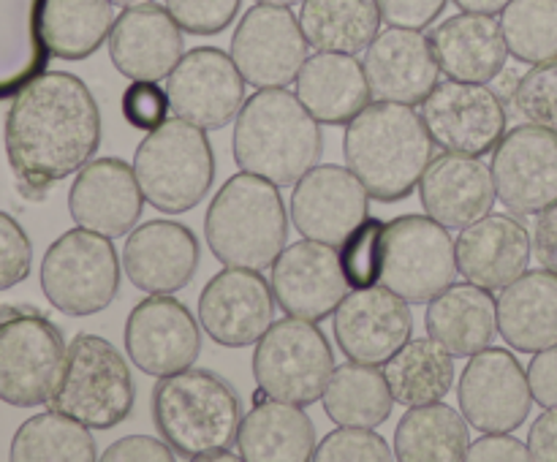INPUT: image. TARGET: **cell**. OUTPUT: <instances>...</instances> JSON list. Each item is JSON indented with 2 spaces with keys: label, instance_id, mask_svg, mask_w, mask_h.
<instances>
[{
  "label": "cell",
  "instance_id": "20",
  "mask_svg": "<svg viewBox=\"0 0 557 462\" xmlns=\"http://www.w3.org/2000/svg\"><path fill=\"white\" fill-rule=\"evenodd\" d=\"M292 223L305 239L341 248L370 215V193L348 166H313L292 193Z\"/></svg>",
  "mask_w": 557,
  "mask_h": 462
},
{
  "label": "cell",
  "instance_id": "52",
  "mask_svg": "<svg viewBox=\"0 0 557 462\" xmlns=\"http://www.w3.org/2000/svg\"><path fill=\"white\" fill-rule=\"evenodd\" d=\"M528 449H531V460L557 462V408H547V411L531 424Z\"/></svg>",
  "mask_w": 557,
  "mask_h": 462
},
{
  "label": "cell",
  "instance_id": "29",
  "mask_svg": "<svg viewBox=\"0 0 557 462\" xmlns=\"http://www.w3.org/2000/svg\"><path fill=\"white\" fill-rule=\"evenodd\" d=\"M315 424L302 405L256 391L237 435L245 462H308L315 454Z\"/></svg>",
  "mask_w": 557,
  "mask_h": 462
},
{
  "label": "cell",
  "instance_id": "39",
  "mask_svg": "<svg viewBox=\"0 0 557 462\" xmlns=\"http://www.w3.org/2000/svg\"><path fill=\"white\" fill-rule=\"evenodd\" d=\"M14 462H92L98 460L90 427L60 411L36 413L20 424L11 440Z\"/></svg>",
  "mask_w": 557,
  "mask_h": 462
},
{
  "label": "cell",
  "instance_id": "37",
  "mask_svg": "<svg viewBox=\"0 0 557 462\" xmlns=\"http://www.w3.org/2000/svg\"><path fill=\"white\" fill-rule=\"evenodd\" d=\"M321 400L326 416L341 427H381L395 408L384 370L354 359L335 367Z\"/></svg>",
  "mask_w": 557,
  "mask_h": 462
},
{
  "label": "cell",
  "instance_id": "9",
  "mask_svg": "<svg viewBox=\"0 0 557 462\" xmlns=\"http://www.w3.org/2000/svg\"><path fill=\"white\" fill-rule=\"evenodd\" d=\"M332 373L335 353L315 321L297 315L272 321L256 342L253 378L259 391L277 400L313 405L324 397Z\"/></svg>",
  "mask_w": 557,
  "mask_h": 462
},
{
  "label": "cell",
  "instance_id": "33",
  "mask_svg": "<svg viewBox=\"0 0 557 462\" xmlns=\"http://www.w3.org/2000/svg\"><path fill=\"white\" fill-rule=\"evenodd\" d=\"M47 0H0V101L16 96L49 63L44 43Z\"/></svg>",
  "mask_w": 557,
  "mask_h": 462
},
{
  "label": "cell",
  "instance_id": "25",
  "mask_svg": "<svg viewBox=\"0 0 557 462\" xmlns=\"http://www.w3.org/2000/svg\"><path fill=\"white\" fill-rule=\"evenodd\" d=\"M120 261L139 291L174 294L199 270V239L185 223L158 217L128 234Z\"/></svg>",
  "mask_w": 557,
  "mask_h": 462
},
{
  "label": "cell",
  "instance_id": "34",
  "mask_svg": "<svg viewBox=\"0 0 557 462\" xmlns=\"http://www.w3.org/2000/svg\"><path fill=\"white\" fill-rule=\"evenodd\" d=\"M471 446V424L444 402L408 408L395 429V457L400 462H460Z\"/></svg>",
  "mask_w": 557,
  "mask_h": 462
},
{
  "label": "cell",
  "instance_id": "8",
  "mask_svg": "<svg viewBox=\"0 0 557 462\" xmlns=\"http://www.w3.org/2000/svg\"><path fill=\"white\" fill-rule=\"evenodd\" d=\"M120 261L112 237L71 228L54 239L41 261V288L54 310L74 319L96 315L120 291Z\"/></svg>",
  "mask_w": 557,
  "mask_h": 462
},
{
  "label": "cell",
  "instance_id": "47",
  "mask_svg": "<svg viewBox=\"0 0 557 462\" xmlns=\"http://www.w3.org/2000/svg\"><path fill=\"white\" fill-rule=\"evenodd\" d=\"M386 25L424 30L444 14L449 0H375Z\"/></svg>",
  "mask_w": 557,
  "mask_h": 462
},
{
  "label": "cell",
  "instance_id": "35",
  "mask_svg": "<svg viewBox=\"0 0 557 462\" xmlns=\"http://www.w3.org/2000/svg\"><path fill=\"white\" fill-rule=\"evenodd\" d=\"M381 9L375 0H302L299 25L319 52L359 54L381 33Z\"/></svg>",
  "mask_w": 557,
  "mask_h": 462
},
{
  "label": "cell",
  "instance_id": "15",
  "mask_svg": "<svg viewBox=\"0 0 557 462\" xmlns=\"http://www.w3.org/2000/svg\"><path fill=\"white\" fill-rule=\"evenodd\" d=\"M245 85L232 54L218 47L190 49L166 76L172 112L205 130H221L237 120Z\"/></svg>",
  "mask_w": 557,
  "mask_h": 462
},
{
  "label": "cell",
  "instance_id": "41",
  "mask_svg": "<svg viewBox=\"0 0 557 462\" xmlns=\"http://www.w3.org/2000/svg\"><path fill=\"white\" fill-rule=\"evenodd\" d=\"M384 242H386V223L379 217H364L337 248L351 288H370L379 286L384 275Z\"/></svg>",
  "mask_w": 557,
  "mask_h": 462
},
{
  "label": "cell",
  "instance_id": "4",
  "mask_svg": "<svg viewBox=\"0 0 557 462\" xmlns=\"http://www.w3.org/2000/svg\"><path fill=\"white\" fill-rule=\"evenodd\" d=\"M243 419L239 395L212 370H180L158 378L152 389V422L185 460L207 462L232 449Z\"/></svg>",
  "mask_w": 557,
  "mask_h": 462
},
{
  "label": "cell",
  "instance_id": "13",
  "mask_svg": "<svg viewBox=\"0 0 557 462\" xmlns=\"http://www.w3.org/2000/svg\"><path fill=\"white\" fill-rule=\"evenodd\" d=\"M457 402L479 433H515L528 422L536 400L520 359L506 348H484L460 373Z\"/></svg>",
  "mask_w": 557,
  "mask_h": 462
},
{
  "label": "cell",
  "instance_id": "51",
  "mask_svg": "<svg viewBox=\"0 0 557 462\" xmlns=\"http://www.w3.org/2000/svg\"><path fill=\"white\" fill-rule=\"evenodd\" d=\"M533 255L544 270L557 275V201L539 212L536 226H533Z\"/></svg>",
  "mask_w": 557,
  "mask_h": 462
},
{
  "label": "cell",
  "instance_id": "43",
  "mask_svg": "<svg viewBox=\"0 0 557 462\" xmlns=\"http://www.w3.org/2000/svg\"><path fill=\"white\" fill-rule=\"evenodd\" d=\"M315 462H389L395 460V446L375 427H341L315 446Z\"/></svg>",
  "mask_w": 557,
  "mask_h": 462
},
{
  "label": "cell",
  "instance_id": "27",
  "mask_svg": "<svg viewBox=\"0 0 557 462\" xmlns=\"http://www.w3.org/2000/svg\"><path fill=\"white\" fill-rule=\"evenodd\" d=\"M457 270L468 283L500 291L528 272L533 237L517 217L484 215L466 226L455 242Z\"/></svg>",
  "mask_w": 557,
  "mask_h": 462
},
{
  "label": "cell",
  "instance_id": "49",
  "mask_svg": "<svg viewBox=\"0 0 557 462\" xmlns=\"http://www.w3.org/2000/svg\"><path fill=\"white\" fill-rule=\"evenodd\" d=\"M466 460L471 462H525L531 449L511 433H482L476 444L468 446Z\"/></svg>",
  "mask_w": 557,
  "mask_h": 462
},
{
  "label": "cell",
  "instance_id": "24",
  "mask_svg": "<svg viewBox=\"0 0 557 462\" xmlns=\"http://www.w3.org/2000/svg\"><path fill=\"white\" fill-rule=\"evenodd\" d=\"M183 54V27L172 11L156 0L125 9L109 33V58L128 79H166Z\"/></svg>",
  "mask_w": 557,
  "mask_h": 462
},
{
  "label": "cell",
  "instance_id": "46",
  "mask_svg": "<svg viewBox=\"0 0 557 462\" xmlns=\"http://www.w3.org/2000/svg\"><path fill=\"white\" fill-rule=\"evenodd\" d=\"M30 237L9 212H0V291H9L16 283L25 280L30 275Z\"/></svg>",
  "mask_w": 557,
  "mask_h": 462
},
{
  "label": "cell",
  "instance_id": "12",
  "mask_svg": "<svg viewBox=\"0 0 557 462\" xmlns=\"http://www.w3.org/2000/svg\"><path fill=\"white\" fill-rule=\"evenodd\" d=\"M422 120L435 147L462 155H487L506 136V101L479 82H438L422 103Z\"/></svg>",
  "mask_w": 557,
  "mask_h": 462
},
{
  "label": "cell",
  "instance_id": "55",
  "mask_svg": "<svg viewBox=\"0 0 557 462\" xmlns=\"http://www.w3.org/2000/svg\"><path fill=\"white\" fill-rule=\"evenodd\" d=\"M253 3H270V5H297L302 0H253Z\"/></svg>",
  "mask_w": 557,
  "mask_h": 462
},
{
  "label": "cell",
  "instance_id": "14",
  "mask_svg": "<svg viewBox=\"0 0 557 462\" xmlns=\"http://www.w3.org/2000/svg\"><path fill=\"white\" fill-rule=\"evenodd\" d=\"M299 16L288 5L256 3L245 11L232 36V58L239 74L256 90L267 87H288L297 82L308 54Z\"/></svg>",
  "mask_w": 557,
  "mask_h": 462
},
{
  "label": "cell",
  "instance_id": "19",
  "mask_svg": "<svg viewBox=\"0 0 557 462\" xmlns=\"http://www.w3.org/2000/svg\"><path fill=\"white\" fill-rule=\"evenodd\" d=\"M272 294L283 313L308 321H324L335 315L346 299L348 280L343 275L341 253L335 245L299 239L283 248L272 264Z\"/></svg>",
  "mask_w": 557,
  "mask_h": 462
},
{
  "label": "cell",
  "instance_id": "50",
  "mask_svg": "<svg viewBox=\"0 0 557 462\" xmlns=\"http://www.w3.org/2000/svg\"><path fill=\"white\" fill-rule=\"evenodd\" d=\"M528 380L539 405L557 408V342L533 353V362L528 364Z\"/></svg>",
  "mask_w": 557,
  "mask_h": 462
},
{
  "label": "cell",
  "instance_id": "22",
  "mask_svg": "<svg viewBox=\"0 0 557 462\" xmlns=\"http://www.w3.org/2000/svg\"><path fill=\"white\" fill-rule=\"evenodd\" d=\"M364 52V74L375 101L417 107L438 85V58L433 41L422 30L389 25Z\"/></svg>",
  "mask_w": 557,
  "mask_h": 462
},
{
  "label": "cell",
  "instance_id": "6",
  "mask_svg": "<svg viewBox=\"0 0 557 462\" xmlns=\"http://www.w3.org/2000/svg\"><path fill=\"white\" fill-rule=\"evenodd\" d=\"M134 172L150 207L183 215L205 201L215 179V152L205 128L183 117L147 130L136 147Z\"/></svg>",
  "mask_w": 557,
  "mask_h": 462
},
{
  "label": "cell",
  "instance_id": "26",
  "mask_svg": "<svg viewBox=\"0 0 557 462\" xmlns=\"http://www.w3.org/2000/svg\"><path fill=\"white\" fill-rule=\"evenodd\" d=\"M424 212L446 228H466L490 215L495 199L493 168L476 155L444 152L430 161L419 179Z\"/></svg>",
  "mask_w": 557,
  "mask_h": 462
},
{
  "label": "cell",
  "instance_id": "28",
  "mask_svg": "<svg viewBox=\"0 0 557 462\" xmlns=\"http://www.w3.org/2000/svg\"><path fill=\"white\" fill-rule=\"evenodd\" d=\"M441 74L460 82L490 85L509 60L500 22L493 14L462 11L441 22L430 36Z\"/></svg>",
  "mask_w": 557,
  "mask_h": 462
},
{
  "label": "cell",
  "instance_id": "17",
  "mask_svg": "<svg viewBox=\"0 0 557 462\" xmlns=\"http://www.w3.org/2000/svg\"><path fill=\"white\" fill-rule=\"evenodd\" d=\"M490 168L498 201L517 215H539L557 201V136L547 128L506 130Z\"/></svg>",
  "mask_w": 557,
  "mask_h": 462
},
{
  "label": "cell",
  "instance_id": "21",
  "mask_svg": "<svg viewBox=\"0 0 557 462\" xmlns=\"http://www.w3.org/2000/svg\"><path fill=\"white\" fill-rule=\"evenodd\" d=\"M332 321L341 351L364 364L389 362L413 335L411 308L386 286L348 291Z\"/></svg>",
  "mask_w": 557,
  "mask_h": 462
},
{
  "label": "cell",
  "instance_id": "36",
  "mask_svg": "<svg viewBox=\"0 0 557 462\" xmlns=\"http://www.w3.org/2000/svg\"><path fill=\"white\" fill-rule=\"evenodd\" d=\"M397 405L417 408L444 400L455 386V353L435 337H411L389 362H384Z\"/></svg>",
  "mask_w": 557,
  "mask_h": 462
},
{
  "label": "cell",
  "instance_id": "5",
  "mask_svg": "<svg viewBox=\"0 0 557 462\" xmlns=\"http://www.w3.org/2000/svg\"><path fill=\"white\" fill-rule=\"evenodd\" d=\"M205 237L223 266L267 270L286 248L288 210L275 183L234 174L218 188L205 217Z\"/></svg>",
  "mask_w": 557,
  "mask_h": 462
},
{
  "label": "cell",
  "instance_id": "11",
  "mask_svg": "<svg viewBox=\"0 0 557 462\" xmlns=\"http://www.w3.org/2000/svg\"><path fill=\"white\" fill-rule=\"evenodd\" d=\"M460 275L455 239L430 215H400L386 223L381 286L408 304H428Z\"/></svg>",
  "mask_w": 557,
  "mask_h": 462
},
{
  "label": "cell",
  "instance_id": "31",
  "mask_svg": "<svg viewBox=\"0 0 557 462\" xmlns=\"http://www.w3.org/2000/svg\"><path fill=\"white\" fill-rule=\"evenodd\" d=\"M428 335L455 357H468L493 346L498 335V302L490 288L476 283H451L430 299L424 315Z\"/></svg>",
  "mask_w": 557,
  "mask_h": 462
},
{
  "label": "cell",
  "instance_id": "23",
  "mask_svg": "<svg viewBox=\"0 0 557 462\" xmlns=\"http://www.w3.org/2000/svg\"><path fill=\"white\" fill-rule=\"evenodd\" d=\"M145 210L134 166L123 158H96L76 172L69 190V212L76 226L103 237H125L134 232Z\"/></svg>",
  "mask_w": 557,
  "mask_h": 462
},
{
  "label": "cell",
  "instance_id": "48",
  "mask_svg": "<svg viewBox=\"0 0 557 462\" xmlns=\"http://www.w3.org/2000/svg\"><path fill=\"white\" fill-rule=\"evenodd\" d=\"M177 457V451L166 444L163 438H150V435H125V438L114 440L112 446H107V451L101 454L103 462H172Z\"/></svg>",
  "mask_w": 557,
  "mask_h": 462
},
{
  "label": "cell",
  "instance_id": "44",
  "mask_svg": "<svg viewBox=\"0 0 557 462\" xmlns=\"http://www.w3.org/2000/svg\"><path fill=\"white\" fill-rule=\"evenodd\" d=\"M243 0H166V9L185 33L194 36H218L234 20Z\"/></svg>",
  "mask_w": 557,
  "mask_h": 462
},
{
  "label": "cell",
  "instance_id": "30",
  "mask_svg": "<svg viewBox=\"0 0 557 462\" xmlns=\"http://www.w3.org/2000/svg\"><path fill=\"white\" fill-rule=\"evenodd\" d=\"M297 96L324 125H346L370 103L364 63L354 54L319 52L305 60L297 76Z\"/></svg>",
  "mask_w": 557,
  "mask_h": 462
},
{
  "label": "cell",
  "instance_id": "7",
  "mask_svg": "<svg viewBox=\"0 0 557 462\" xmlns=\"http://www.w3.org/2000/svg\"><path fill=\"white\" fill-rule=\"evenodd\" d=\"M136 384L123 353L101 335L79 332L65 348L52 411L65 413L90 429H112L134 411Z\"/></svg>",
  "mask_w": 557,
  "mask_h": 462
},
{
  "label": "cell",
  "instance_id": "3",
  "mask_svg": "<svg viewBox=\"0 0 557 462\" xmlns=\"http://www.w3.org/2000/svg\"><path fill=\"white\" fill-rule=\"evenodd\" d=\"M321 150L324 136L319 120L305 109L297 92L267 87L245 98L232 136L234 161L243 172L288 188L319 166Z\"/></svg>",
  "mask_w": 557,
  "mask_h": 462
},
{
  "label": "cell",
  "instance_id": "16",
  "mask_svg": "<svg viewBox=\"0 0 557 462\" xmlns=\"http://www.w3.org/2000/svg\"><path fill=\"white\" fill-rule=\"evenodd\" d=\"M125 351L141 373L156 378L194 367L201 353L199 321L172 294H150L128 313Z\"/></svg>",
  "mask_w": 557,
  "mask_h": 462
},
{
  "label": "cell",
  "instance_id": "42",
  "mask_svg": "<svg viewBox=\"0 0 557 462\" xmlns=\"http://www.w3.org/2000/svg\"><path fill=\"white\" fill-rule=\"evenodd\" d=\"M506 103L522 123L539 125L557 136V58L525 71Z\"/></svg>",
  "mask_w": 557,
  "mask_h": 462
},
{
  "label": "cell",
  "instance_id": "10",
  "mask_svg": "<svg viewBox=\"0 0 557 462\" xmlns=\"http://www.w3.org/2000/svg\"><path fill=\"white\" fill-rule=\"evenodd\" d=\"M63 332L36 308H0V400L14 408L49 402L65 362Z\"/></svg>",
  "mask_w": 557,
  "mask_h": 462
},
{
  "label": "cell",
  "instance_id": "1",
  "mask_svg": "<svg viewBox=\"0 0 557 462\" xmlns=\"http://www.w3.org/2000/svg\"><path fill=\"white\" fill-rule=\"evenodd\" d=\"M101 145V109L69 71H41L11 101L5 155L16 188L41 201L54 183L79 172Z\"/></svg>",
  "mask_w": 557,
  "mask_h": 462
},
{
  "label": "cell",
  "instance_id": "18",
  "mask_svg": "<svg viewBox=\"0 0 557 462\" xmlns=\"http://www.w3.org/2000/svg\"><path fill=\"white\" fill-rule=\"evenodd\" d=\"M275 304L264 275L226 266L207 280L199 297L201 329L223 348L256 346L275 321Z\"/></svg>",
  "mask_w": 557,
  "mask_h": 462
},
{
  "label": "cell",
  "instance_id": "2",
  "mask_svg": "<svg viewBox=\"0 0 557 462\" xmlns=\"http://www.w3.org/2000/svg\"><path fill=\"white\" fill-rule=\"evenodd\" d=\"M433 136L408 103H368L343 136L346 166L362 179L370 199L395 204L408 199L433 161Z\"/></svg>",
  "mask_w": 557,
  "mask_h": 462
},
{
  "label": "cell",
  "instance_id": "32",
  "mask_svg": "<svg viewBox=\"0 0 557 462\" xmlns=\"http://www.w3.org/2000/svg\"><path fill=\"white\" fill-rule=\"evenodd\" d=\"M498 332L509 348L539 353L557 342V275L549 270L522 272L500 288Z\"/></svg>",
  "mask_w": 557,
  "mask_h": 462
},
{
  "label": "cell",
  "instance_id": "38",
  "mask_svg": "<svg viewBox=\"0 0 557 462\" xmlns=\"http://www.w3.org/2000/svg\"><path fill=\"white\" fill-rule=\"evenodd\" d=\"M112 0H47L44 43L58 60H85L101 49L114 27Z\"/></svg>",
  "mask_w": 557,
  "mask_h": 462
},
{
  "label": "cell",
  "instance_id": "40",
  "mask_svg": "<svg viewBox=\"0 0 557 462\" xmlns=\"http://www.w3.org/2000/svg\"><path fill=\"white\" fill-rule=\"evenodd\" d=\"M509 54L536 65L557 58V0H511L500 11Z\"/></svg>",
  "mask_w": 557,
  "mask_h": 462
},
{
  "label": "cell",
  "instance_id": "45",
  "mask_svg": "<svg viewBox=\"0 0 557 462\" xmlns=\"http://www.w3.org/2000/svg\"><path fill=\"white\" fill-rule=\"evenodd\" d=\"M172 112V101L169 92L163 90L158 82L134 79L123 92V117L128 120L134 128L152 130L163 125Z\"/></svg>",
  "mask_w": 557,
  "mask_h": 462
},
{
  "label": "cell",
  "instance_id": "53",
  "mask_svg": "<svg viewBox=\"0 0 557 462\" xmlns=\"http://www.w3.org/2000/svg\"><path fill=\"white\" fill-rule=\"evenodd\" d=\"M511 0H455L462 11H476V14H498Z\"/></svg>",
  "mask_w": 557,
  "mask_h": 462
},
{
  "label": "cell",
  "instance_id": "54",
  "mask_svg": "<svg viewBox=\"0 0 557 462\" xmlns=\"http://www.w3.org/2000/svg\"><path fill=\"white\" fill-rule=\"evenodd\" d=\"M114 5H120V9H131V5H141V3H152V0H112Z\"/></svg>",
  "mask_w": 557,
  "mask_h": 462
}]
</instances>
